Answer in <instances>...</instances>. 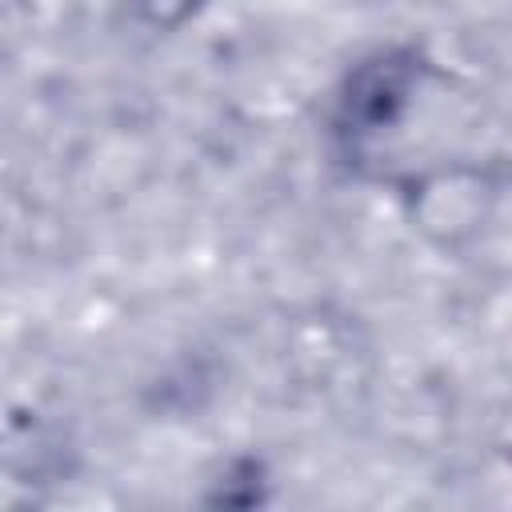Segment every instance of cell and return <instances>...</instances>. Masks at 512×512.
Wrapping results in <instances>:
<instances>
[{"label": "cell", "instance_id": "obj_1", "mask_svg": "<svg viewBox=\"0 0 512 512\" xmlns=\"http://www.w3.org/2000/svg\"><path fill=\"white\" fill-rule=\"evenodd\" d=\"M192 4L196 0H136L140 16H148L152 24H176V20H184L192 12Z\"/></svg>", "mask_w": 512, "mask_h": 512}]
</instances>
